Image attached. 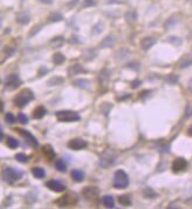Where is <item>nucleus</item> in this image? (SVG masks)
Returning <instances> with one entry per match:
<instances>
[{
  "mask_svg": "<svg viewBox=\"0 0 192 209\" xmlns=\"http://www.w3.org/2000/svg\"><path fill=\"white\" fill-rule=\"evenodd\" d=\"M34 99V94L33 92L28 89V88H25L22 89L20 93H18L17 95L14 97L13 99V102H14V105L17 107H25L29 101H32Z\"/></svg>",
  "mask_w": 192,
  "mask_h": 209,
  "instance_id": "f257e3e1",
  "label": "nucleus"
},
{
  "mask_svg": "<svg viewBox=\"0 0 192 209\" xmlns=\"http://www.w3.org/2000/svg\"><path fill=\"white\" fill-rule=\"evenodd\" d=\"M1 176H2V180L6 181L10 185H12V183H14V182H17V181L22 177V173L20 170H17L15 168L6 167L1 172Z\"/></svg>",
  "mask_w": 192,
  "mask_h": 209,
  "instance_id": "f03ea898",
  "label": "nucleus"
},
{
  "mask_svg": "<svg viewBox=\"0 0 192 209\" xmlns=\"http://www.w3.org/2000/svg\"><path fill=\"white\" fill-rule=\"evenodd\" d=\"M129 186V176L127 175L124 170L118 169L114 175V187L117 189H124Z\"/></svg>",
  "mask_w": 192,
  "mask_h": 209,
  "instance_id": "7ed1b4c3",
  "label": "nucleus"
},
{
  "mask_svg": "<svg viewBox=\"0 0 192 209\" xmlns=\"http://www.w3.org/2000/svg\"><path fill=\"white\" fill-rule=\"evenodd\" d=\"M116 153L114 151H111V149H107L106 152H103L100 156V161H98V163L100 166H102L103 168H107V167H109V166L114 165V162L116 161Z\"/></svg>",
  "mask_w": 192,
  "mask_h": 209,
  "instance_id": "20e7f679",
  "label": "nucleus"
},
{
  "mask_svg": "<svg viewBox=\"0 0 192 209\" xmlns=\"http://www.w3.org/2000/svg\"><path fill=\"white\" fill-rule=\"evenodd\" d=\"M56 117L61 122H75L81 119L76 112L73 111H60L56 113Z\"/></svg>",
  "mask_w": 192,
  "mask_h": 209,
  "instance_id": "39448f33",
  "label": "nucleus"
},
{
  "mask_svg": "<svg viewBox=\"0 0 192 209\" xmlns=\"http://www.w3.org/2000/svg\"><path fill=\"white\" fill-rule=\"evenodd\" d=\"M76 202H77V197L74 194H66L55 201V203L58 204L59 207H68V206L75 204Z\"/></svg>",
  "mask_w": 192,
  "mask_h": 209,
  "instance_id": "423d86ee",
  "label": "nucleus"
},
{
  "mask_svg": "<svg viewBox=\"0 0 192 209\" xmlns=\"http://www.w3.org/2000/svg\"><path fill=\"white\" fill-rule=\"evenodd\" d=\"M15 131L18 132V133H19L21 136H24L25 140H26V142L28 143L29 146L34 147V148H36V147L39 146V142H38V140L35 139V136L32 135V134H31L28 131H26V129H21V128H17Z\"/></svg>",
  "mask_w": 192,
  "mask_h": 209,
  "instance_id": "0eeeda50",
  "label": "nucleus"
},
{
  "mask_svg": "<svg viewBox=\"0 0 192 209\" xmlns=\"http://www.w3.org/2000/svg\"><path fill=\"white\" fill-rule=\"evenodd\" d=\"M88 146L86 140L83 139H80V137H75V139H72L70 141L68 142V147L73 149V151H80V149H83Z\"/></svg>",
  "mask_w": 192,
  "mask_h": 209,
  "instance_id": "6e6552de",
  "label": "nucleus"
},
{
  "mask_svg": "<svg viewBox=\"0 0 192 209\" xmlns=\"http://www.w3.org/2000/svg\"><path fill=\"white\" fill-rule=\"evenodd\" d=\"M187 167V161L183 157H178L172 162V172L173 173H180L183 170H185Z\"/></svg>",
  "mask_w": 192,
  "mask_h": 209,
  "instance_id": "1a4fd4ad",
  "label": "nucleus"
},
{
  "mask_svg": "<svg viewBox=\"0 0 192 209\" xmlns=\"http://www.w3.org/2000/svg\"><path fill=\"white\" fill-rule=\"evenodd\" d=\"M46 186L48 187V189L53 190L55 193H61V192H65V190H66V186L56 180L48 181L47 183H46Z\"/></svg>",
  "mask_w": 192,
  "mask_h": 209,
  "instance_id": "9d476101",
  "label": "nucleus"
},
{
  "mask_svg": "<svg viewBox=\"0 0 192 209\" xmlns=\"http://www.w3.org/2000/svg\"><path fill=\"white\" fill-rule=\"evenodd\" d=\"M20 85H21V80H20L17 74H11L10 77L7 78V80H6V87L11 88V89L18 88Z\"/></svg>",
  "mask_w": 192,
  "mask_h": 209,
  "instance_id": "9b49d317",
  "label": "nucleus"
},
{
  "mask_svg": "<svg viewBox=\"0 0 192 209\" xmlns=\"http://www.w3.org/2000/svg\"><path fill=\"white\" fill-rule=\"evenodd\" d=\"M100 193V190L97 189L96 187H87L83 189L82 192V195H83V197L86 200H94L98 195Z\"/></svg>",
  "mask_w": 192,
  "mask_h": 209,
  "instance_id": "f8f14e48",
  "label": "nucleus"
},
{
  "mask_svg": "<svg viewBox=\"0 0 192 209\" xmlns=\"http://www.w3.org/2000/svg\"><path fill=\"white\" fill-rule=\"evenodd\" d=\"M155 44H156V39H154L152 37H145V38H143V39L141 40V47L144 51L150 49Z\"/></svg>",
  "mask_w": 192,
  "mask_h": 209,
  "instance_id": "ddd939ff",
  "label": "nucleus"
},
{
  "mask_svg": "<svg viewBox=\"0 0 192 209\" xmlns=\"http://www.w3.org/2000/svg\"><path fill=\"white\" fill-rule=\"evenodd\" d=\"M42 154L49 161L53 160L54 157H55V152L53 151V147L49 146V145H46V146L42 147Z\"/></svg>",
  "mask_w": 192,
  "mask_h": 209,
  "instance_id": "4468645a",
  "label": "nucleus"
},
{
  "mask_svg": "<svg viewBox=\"0 0 192 209\" xmlns=\"http://www.w3.org/2000/svg\"><path fill=\"white\" fill-rule=\"evenodd\" d=\"M70 175H72L73 180L75 181V182H81V181H83V179H84L83 172H81V170H79V169H73L72 172H70Z\"/></svg>",
  "mask_w": 192,
  "mask_h": 209,
  "instance_id": "2eb2a0df",
  "label": "nucleus"
},
{
  "mask_svg": "<svg viewBox=\"0 0 192 209\" xmlns=\"http://www.w3.org/2000/svg\"><path fill=\"white\" fill-rule=\"evenodd\" d=\"M46 115V109L42 106H39L33 111V117L34 119H42Z\"/></svg>",
  "mask_w": 192,
  "mask_h": 209,
  "instance_id": "dca6fc26",
  "label": "nucleus"
},
{
  "mask_svg": "<svg viewBox=\"0 0 192 209\" xmlns=\"http://www.w3.org/2000/svg\"><path fill=\"white\" fill-rule=\"evenodd\" d=\"M102 202H103V204L106 206L107 208H114V207H115L114 197H113V196H110V195H106V196H103Z\"/></svg>",
  "mask_w": 192,
  "mask_h": 209,
  "instance_id": "f3484780",
  "label": "nucleus"
},
{
  "mask_svg": "<svg viewBox=\"0 0 192 209\" xmlns=\"http://www.w3.org/2000/svg\"><path fill=\"white\" fill-rule=\"evenodd\" d=\"M32 174H33L34 177H36V179H43L45 175H46L45 170H43L42 168H40V167H34V168H32Z\"/></svg>",
  "mask_w": 192,
  "mask_h": 209,
  "instance_id": "a211bd4d",
  "label": "nucleus"
},
{
  "mask_svg": "<svg viewBox=\"0 0 192 209\" xmlns=\"http://www.w3.org/2000/svg\"><path fill=\"white\" fill-rule=\"evenodd\" d=\"M118 202H120L122 206H124V207H128V206H130L131 204V199H130L129 195H121V196H118Z\"/></svg>",
  "mask_w": 192,
  "mask_h": 209,
  "instance_id": "6ab92c4d",
  "label": "nucleus"
},
{
  "mask_svg": "<svg viewBox=\"0 0 192 209\" xmlns=\"http://www.w3.org/2000/svg\"><path fill=\"white\" fill-rule=\"evenodd\" d=\"M6 145H7V147L11 148V149H15L17 147L19 146V142H18V140H15L14 137L8 136L7 140H6Z\"/></svg>",
  "mask_w": 192,
  "mask_h": 209,
  "instance_id": "aec40b11",
  "label": "nucleus"
},
{
  "mask_svg": "<svg viewBox=\"0 0 192 209\" xmlns=\"http://www.w3.org/2000/svg\"><path fill=\"white\" fill-rule=\"evenodd\" d=\"M114 42H115L114 37L108 35V37H106V38L103 39V41L101 42V46H102V47H111V46L114 45Z\"/></svg>",
  "mask_w": 192,
  "mask_h": 209,
  "instance_id": "412c9836",
  "label": "nucleus"
},
{
  "mask_svg": "<svg viewBox=\"0 0 192 209\" xmlns=\"http://www.w3.org/2000/svg\"><path fill=\"white\" fill-rule=\"evenodd\" d=\"M143 194H144V196L148 197V199H155V197L157 196V193L154 192L150 187H146V188L143 190Z\"/></svg>",
  "mask_w": 192,
  "mask_h": 209,
  "instance_id": "4be33fe9",
  "label": "nucleus"
},
{
  "mask_svg": "<svg viewBox=\"0 0 192 209\" xmlns=\"http://www.w3.org/2000/svg\"><path fill=\"white\" fill-rule=\"evenodd\" d=\"M82 71H83V68L81 67V65H74L68 69V73H69V75H75V74H79Z\"/></svg>",
  "mask_w": 192,
  "mask_h": 209,
  "instance_id": "5701e85b",
  "label": "nucleus"
},
{
  "mask_svg": "<svg viewBox=\"0 0 192 209\" xmlns=\"http://www.w3.org/2000/svg\"><path fill=\"white\" fill-rule=\"evenodd\" d=\"M191 65H192V58L191 57H189V55H186V57H185V58L180 61V63H179V67L180 68H186V67H189V66H191Z\"/></svg>",
  "mask_w": 192,
  "mask_h": 209,
  "instance_id": "b1692460",
  "label": "nucleus"
},
{
  "mask_svg": "<svg viewBox=\"0 0 192 209\" xmlns=\"http://www.w3.org/2000/svg\"><path fill=\"white\" fill-rule=\"evenodd\" d=\"M55 168H56V170H59V172H62V173H65V172L67 170V167H66V163L63 162V160H56L55 161Z\"/></svg>",
  "mask_w": 192,
  "mask_h": 209,
  "instance_id": "393cba45",
  "label": "nucleus"
},
{
  "mask_svg": "<svg viewBox=\"0 0 192 209\" xmlns=\"http://www.w3.org/2000/svg\"><path fill=\"white\" fill-rule=\"evenodd\" d=\"M65 60H66V58H65L63 54L61 53H56L53 55V62L55 63V65H61Z\"/></svg>",
  "mask_w": 192,
  "mask_h": 209,
  "instance_id": "a878e982",
  "label": "nucleus"
},
{
  "mask_svg": "<svg viewBox=\"0 0 192 209\" xmlns=\"http://www.w3.org/2000/svg\"><path fill=\"white\" fill-rule=\"evenodd\" d=\"M125 17H127V20H128V21L134 22L135 20H136V18H137V14H136L135 11H129V12L125 14Z\"/></svg>",
  "mask_w": 192,
  "mask_h": 209,
  "instance_id": "bb28decb",
  "label": "nucleus"
},
{
  "mask_svg": "<svg viewBox=\"0 0 192 209\" xmlns=\"http://www.w3.org/2000/svg\"><path fill=\"white\" fill-rule=\"evenodd\" d=\"M15 159H17V161L21 162V163H26V162H28V156L22 154V153L17 154V155H15Z\"/></svg>",
  "mask_w": 192,
  "mask_h": 209,
  "instance_id": "cd10ccee",
  "label": "nucleus"
},
{
  "mask_svg": "<svg viewBox=\"0 0 192 209\" xmlns=\"http://www.w3.org/2000/svg\"><path fill=\"white\" fill-rule=\"evenodd\" d=\"M5 120H6V122L7 123H14L15 122V117H14V115L12 114V113H7L5 115Z\"/></svg>",
  "mask_w": 192,
  "mask_h": 209,
  "instance_id": "c85d7f7f",
  "label": "nucleus"
},
{
  "mask_svg": "<svg viewBox=\"0 0 192 209\" xmlns=\"http://www.w3.org/2000/svg\"><path fill=\"white\" fill-rule=\"evenodd\" d=\"M74 83H75V86H79V87L82 88L88 87V80H76Z\"/></svg>",
  "mask_w": 192,
  "mask_h": 209,
  "instance_id": "c756f323",
  "label": "nucleus"
},
{
  "mask_svg": "<svg viewBox=\"0 0 192 209\" xmlns=\"http://www.w3.org/2000/svg\"><path fill=\"white\" fill-rule=\"evenodd\" d=\"M166 81H168L169 83L173 85V83H176L178 81V77L177 75H175V74H170L168 78H166Z\"/></svg>",
  "mask_w": 192,
  "mask_h": 209,
  "instance_id": "7c9ffc66",
  "label": "nucleus"
},
{
  "mask_svg": "<svg viewBox=\"0 0 192 209\" xmlns=\"http://www.w3.org/2000/svg\"><path fill=\"white\" fill-rule=\"evenodd\" d=\"M18 121H19L20 123H24V125H26V123L28 122V119H27V117H26L25 114L20 113L19 115H18Z\"/></svg>",
  "mask_w": 192,
  "mask_h": 209,
  "instance_id": "2f4dec72",
  "label": "nucleus"
},
{
  "mask_svg": "<svg viewBox=\"0 0 192 209\" xmlns=\"http://www.w3.org/2000/svg\"><path fill=\"white\" fill-rule=\"evenodd\" d=\"M18 21H19V22H21V24H27V22L29 21V18L27 17V15L21 14V15H19V18H18Z\"/></svg>",
  "mask_w": 192,
  "mask_h": 209,
  "instance_id": "473e14b6",
  "label": "nucleus"
},
{
  "mask_svg": "<svg viewBox=\"0 0 192 209\" xmlns=\"http://www.w3.org/2000/svg\"><path fill=\"white\" fill-rule=\"evenodd\" d=\"M169 42H172V44H175V45H180L182 44V40L176 38V37H171V38L169 39Z\"/></svg>",
  "mask_w": 192,
  "mask_h": 209,
  "instance_id": "72a5a7b5",
  "label": "nucleus"
},
{
  "mask_svg": "<svg viewBox=\"0 0 192 209\" xmlns=\"http://www.w3.org/2000/svg\"><path fill=\"white\" fill-rule=\"evenodd\" d=\"M61 19H62V15L61 14H53L50 17L49 21H60Z\"/></svg>",
  "mask_w": 192,
  "mask_h": 209,
  "instance_id": "f704fd0d",
  "label": "nucleus"
},
{
  "mask_svg": "<svg viewBox=\"0 0 192 209\" xmlns=\"http://www.w3.org/2000/svg\"><path fill=\"white\" fill-rule=\"evenodd\" d=\"M93 5H95V1H94V0H86V1L82 4L83 7H87V6H93Z\"/></svg>",
  "mask_w": 192,
  "mask_h": 209,
  "instance_id": "c9c22d12",
  "label": "nucleus"
},
{
  "mask_svg": "<svg viewBox=\"0 0 192 209\" xmlns=\"http://www.w3.org/2000/svg\"><path fill=\"white\" fill-rule=\"evenodd\" d=\"M139 85H141V81L139 80H135V81L131 82V88H137Z\"/></svg>",
  "mask_w": 192,
  "mask_h": 209,
  "instance_id": "e433bc0d",
  "label": "nucleus"
},
{
  "mask_svg": "<svg viewBox=\"0 0 192 209\" xmlns=\"http://www.w3.org/2000/svg\"><path fill=\"white\" fill-rule=\"evenodd\" d=\"M2 137H4V132H2V128L0 127V141H2Z\"/></svg>",
  "mask_w": 192,
  "mask_h": 209,
  "instance_id": "4c0bfd02",
  "label": "nucleus"
},
{
  "mask_svg": "<svg viewBox=\"0 0 192 209\" xmlns=\"http://www.w3.org/2000/svg\"><path fill=\"white\" fill-rule=\"evenodd\" d=\"M187 134H189L190 136H192V127H190V128H189V131H187Z\"/></svg>",
  "mask_w": 192,
  "mask_h": 209,
  "instance_id": "58836bf2",
  "label": "nucleus"
},
{
  "mask_svg": "<svg viewBox=\"0 0 192 209\" xmlns=\"http://www.w3.org/2000/svg\"><path fill=\"white\" fill-rule=\"evenodd\" d=\"M42 2H46V4H49V2H52V0H41Z\"/></svg>",
  "mask_w": 192,
  "mask_h": 209,
  "instance_id": "ea45409f",
  "label": "nucleus"
},
{
  "mask_svg": "<svg viewBox=\"0 0 192 209\" xmlns=\"http://www.w3.org/2000/svg\"><path fill=\"white\" fill-rule=\"evenodd\" d=\"M2 111V102H1V100H0V112Z\"/></svg>",
  "mask_w": 192,
  "mask_h": 209,
  "instance_id": "a19ab883",
  "label": "nucleus"
}]
</instances>
